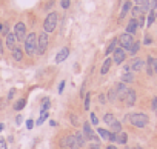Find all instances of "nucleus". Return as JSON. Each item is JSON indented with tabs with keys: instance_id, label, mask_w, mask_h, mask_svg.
Returning <instances> with one entry per match:
<instances>
[{
	"instance_id": "nucleus-1",
	"label": "nucleus",
	"mask_w": 157,
	"mask_h": 149,
	"mask_svg": "<svg viewBox=\"0 0 157 149\" xmlns=\"http://www.w3.org/2000/svg\"><path fill=\"white\" fill-rule=\"evenodd\" d=\"M126 118H128L129 123H131L132 126H136V128H145V126L148 125V121H149L148 115L143 114V112H134V114L128 115Z\"/></svg>"
},
{
	"instance_id": "nucleus-2",
	"label": "nucleus",
	"mask_w": 157,
	"mask_h": 149,
	"mask_svg": "<svg viewBox=\"0 0 157 149\" xmlns=\"http://www.w3.org/2000/svg\"><path fill=\"white\" fill-rule=\"evenodd\" d=\"M37 34L36 32H31V34H28L26 35V39H25V52L28 54V55H34L36 54V51H37Z\"/></svg>"
},
{
	"instance_id": "nucleus-3",
	"label": "nucleus",
	"mask_w": 157,
	"mask_h": 149,
	"mask_svg": "<svg viewBox=\"0 0 157 149\" xmlns=\"http://www.w3.org/2000/svg\"><path fill=\"white\" fill-rule=\"evenodd\" d=\"M57 20H59V17H57V14H56V13L48 14V16H46V19H45V22H43L45 32H52V31L56 29V26H57Z\"/></svg>"
},
{
	"instance_id": "nucleus-4",
	"label": "nucleus",
	"mask_w": 157,
	"mask_h": 149,
	"mask_svg": "<svg viewBox=\"0 0 157 149\" xmlns=\"http://www.w3.org/2000/svg\"><path fill=\"white\" fill-rule=\"evenodd\" d=\"M117 40H119V43H120V48H123L125 51H129V49H131V46H132V43L136 42V40H134V37H132L131 34H128V32H123Z\"/></svg>"
},
{
	"instance_id": "nucleus-5",
	"label": "nucleus",
	"mask_w": 157,
	"mask_h": 149,
	"mask_svg": "<svg viewBox=\"0 0 157 149\" xmlns=\"http://www.w3.org/2000/svg\"><path fill=\"white\" fill-rule=\"evenodd\" d=\"M46 48H48V32H42L37 39V51L36 52L39 55H42V54H45Z\"/></svg>"
},
{
	"instance_id": "nucleus-6",
	"label": "nucleus",
	"mask_w": 157,
	"mask_h": 149,
	"mask_svg": "<svg viewBox=\"0 0 157 149\" xmlns=\"http://www.w3.org/2000/svg\"><path fill=\"white\" fill-rule=\"evenodd\" d=\"M14 34H16V39H17L19 42H25V39H26V26H25L23 22H19V23L16 25Z\"/></svg>"
},
{
	"instance_id": "nucleus-7",
	"label": "nucleus",
	"mask_w": 157,
	"mask_h": 149,
	"mask_svg": "<svg viewBox=\"0 0 157 149\" xmlns=\"http://www.w3.org/2000/svg\"><path fill=\"white\" fill-rule=\"evenodd\" d=\"M62 147L63 149H78L77 141H75V137L74 135H66L62 140Z\"/></svg>"
},
{
	"instance_id": "nucleus-8",
	"label": "nucleus",
	"mask_w": 157,
	"mask_h": 149,
	"mask_svg": "<svg viewBox=\"0 0 157 149\" xmlns=\"http://www.w3.org/2000/svg\"><path fill=\"white\" fill-rule=\"evenodd\" d=\"M113 54H114V55H113V61H114L116 65H122V63L125 61V58H126V52H125L123 48H116V51H114Z\"/></svg>"
},
{
	"instance_id": "nucleus-9",
	"label": "nucleus",
	"mask_w": 157,
	"mask_h": 149,
	"mask_svg": "<svg viewBox=\"0 0 157 149\" xmlns=\"http://www.w3.org/2000/svg\"><path fill=\"white\" fill-rule=\"evenodd\" d=\"M83 135L86 137V140H93L94 143H97L99 141V138H97V135L94 134V131H93V128H91V125L86 121V123H83Z\"/></svg>"
},
{
	"instance_id": "nucleus-10",
	"label": "nucleus",
	"mask_w": 157,
	"mask_h": 149,
	"mask_svg": "<svg viewBox=\"0 0 157 149\" xmlns=\"http://www.w3.org/2000/svg\"><path fill=\"white\" fill-rule=\"evenodd\" d=\"M143 66H145V61H143L142 58H139V57L132 58L131 63H129V69H131L132 72H139V71H142Z\"/></svg>"
},
{
	"instance_id": "nucleus-11",
	"label": "nucleus",
	"mask_w": 157,
	"mask_h": 149,
	"mask_svg": "<svg viewBox=\"0 0 157 149\" xmlns=\"http://www.w3.org/2000/svg\"><path fill=\"white\" fill-rule=\"evenodd\" d=\"M123 100H125V103H126L128 106H134V105H136V100H137L136 91H134V89H128L126 94H125V97H123Z\"/></svg>"
},
{
	"instance_id": "nucleus-12",
	"label": "nucleus",
	"mask_w": 157,
	"mask_h": 149,
	"mask_svg": "<svg viewBox=\"0 0 157 149\" xmlns=\"http://www.w3.org/2000/svg\"><path fill=\"white\" fill-rule=\"evenodd\" d=\"M68 55H69V49H68V48H62V49L59 51V54L56 55V63L65 61V60L68 58Z\"/></svg>"
},
{
	"instance_id": "nucleus-13",
	"label": "nucleus",
	"mask_w": 157,
	"mask_h": 149,
	"mask_svg": "<svg viewBox=\"0 0 157 149\" xmlns=\"http://www.w3.org/2000/svg\"><path fill=\"white\" fill-rule=\"evenodd\" d=\"M114 88H116V91H117V97H119L120 100H123V97H125V94H126V91H128L126 85L122 82V83H117Z\"/></svg>"
},
{
	"instance_id": "nucleus-14",
	"label": "nucleus",
	"mask_w": 157,
	"mask_h": 149,
	"mask_svg": "<svg viewBox=\"0 0 157 149\" xmlns=\"http://www.w3.org/2000/svg\"><path fill=\"white\" fill-rule=\"evenodd\" d=\"M139 29V25H137V19H131L129 20V23L126 25V32L128 34H136V31Z\"/></svg>"
},
{
	"instance_id": "nucleus-15",
	"label": "nucleus",
	"mask_w": 157,
	"mask_h": 149,
	"mask_svg": "<svg viewBox=\"0 0 157 149\" xmlns=\"http://www.w3.org/2000/svg\"><path fill=\"white\" fill-rule=\"evenodd\" d=\"M16 43H17V39H16V34H13V32H10V34H6V46H8V49H14L16 48Z\"/></svg>"
},
{
	"instance_id": "nucleus-16",
	"label": "nucleus",
	"mask_w": 157,
	"mask_h": 149,
	"mask_svg": "<svg viewBox=\"0 0 157 149\" xmlns=\"http://www.w3.org/2000/svg\"><path fill=\"white\" fill-rule=\"evenodd\" d=\"M74 137H75V141H77L78 149L83 147V146L86 144V137L83 135V132H75V134H74Z\"/></svg>"
},
{
	"instance_id": "nucleus-17",
	"label": "nucleus",
	"mask_w": 157,
	"mask_h": 149,
	"mask_svg": "<svg viewBox=\"0 0 157 149\" xmlns=\"http://www.w3.org/2000/svg\"><path fill=\"white\" fill-rule=\"evenodd\" d=\"M131 9H132V3L129 2V0H126V2L123 3V6H122V11H120V16H119V17H120V19H123V17L131 11Z\"/></svg>"
},
{
	"instance_id": "nucleus-18",
	"label": "nucleus",
	"mask_w": 157,
	"mask_h": 149,
	"mask_svg": "<svg viewBox=\"0 0 157 149\" xmlns=\"http://www.w3.org/2000/svg\"><path fill=\"white\" fill-rule=\"evenodd\" d=\"M122 82H123V83H132V82H134V72H132V71H126V72H123Z\"/></svg>"
},
{
	"instance_id": "nucleus-19",
	"label": "nucleus",
	"mask_w": 157,
	"mask_h": 149,
	"mask_svg": "<svg viewBox=\"0 0 157 149\" xmlns=\"http://www.w3.org/2000/svg\"><path fill=\"white\" fill-rule=\"evenodd\" d=\"M11 52H13V58H14L16 61H20V60L23 58V49H22V48H17V46H16Z\"/></svg>"
},
{
	"instance_id": "nucleus-20",
	"label": "nucleus",
	"mask_w": 157,
	"mask_h": 149,
	"mask_svg": "<svg viewBox=\"0 0 157 149\" xmlns=\"http://www.w3.org/2000/svg\"><path fill=\"white\" fill-rule=\"evenodd\" d=\"M131 14H132V19H137V17H140V16H142V14H145V13H143L142 6L136 5V6H132V9H131Z\"/></svg>"
},
{
	"instance_id": "nucleus-21",
	"label": "nucleus",
	"mask_w": 157,
	"mask_h": 149,
	"mask_svg": "<svg viewBox=\"0 0 157 149\" xmlns=\"http://www.w3.org/2000/svg\"><path fill=\"white\" fill-rule=\"evenodd\" d=\"M111 63H113V58H106L105 61H103V65H102V69H100V74H106L108 71H109V68H111Z\"/></svg>"
},
{
	"instance_id": "nucleus-22",
	"label": "nucleus",
	"mask_w": 157,
	"mask_h": 149,
	"mask_svg": "<svg viewBox=\"0 0 157 149\" xmlns=\"http://www.w3.org/2000/svg\"><path fill=\"white\" fill-rule=\"evenodd\" d=\"M152 63H154V57H148V60H146V72H148V76H152L154 74Z\"/></svg>"
},
{
	"instance_id": "nucleus-23",
	"label": "nucleus",
	"mask_w": 157,
	"mask_h": 149,
	"mask_svg": "<svg viewBox=\"0 0 157 149\" xmlns=\"http://www.w3.org/2000/svg\"><path fill=\"white\" fill-rule=\"evenodd\" d=\"M109 126H111V132H117V134L122 132V123H120V121L116 120V121H113Z\"/></svg>"
},
{
	"instance_id": "nucleus-24",
	"label": "nucleus",
	"mask_w": 157,
	"mask_h": 149,
	"mask_svg": "<svg viewBox=\"0 0 157 149\" xmlns=\"http://www.w3.org/2000/svg\"><path fill=\"white\" fill-rule=\"evenodd\" d=\"M126 141H128L126 132H119V134H117V143H119V144H126Z\"/></svg>"
},
{
	"instance_id": "nucleus-25",
	"label": "nucleus",
	"mask_w": 157,
	"mask_h": 149,
	"mask_svg": "<svg viewBox=\"0 0 157 149\" xmlns=\"http://www.w3.org/2000/svg\"><path fill=\"white\" fill-rule=\"evenodd\" d=\"M154 20H155V11H149V13H148V19H146V23H145V25L149 28V26L154 23Z\"/></svg>"
},
{
	"instance_id": "nucleus-26",
	"label": "nucleus",
	"mask_w": 157,
	"mask_h": 149,
	"mask_svg": "<svg viewBox=\"0 0 157 149\" xmlns=\"http://www.w3.org/2000/svg\"><path fill=\"white\" fill-rule=\"evenodd\" d=\"M119 97H117V91H116V88H111L109 91H108V100L109 102H116Z\"/></svg>"
},
{
	"instance_id": "nucleus-27",
	"label": "nucleus",
	"mask_w": 157,
	"mask_h": 149,
	"mask_svg": "<svg viewBox=\"0 0 157 149\" xmlns=\"http://www.w3.org/2000/svg\"><path fill=\"white\" fill-rule=\"evenodd\" d=\"M25 105H26V100H25V99H20L19 102L14 103V109H16V111H22V109L25 108Z\"/></svg>"
},
{
	"instance_id": "nucleus-28",
	"label": "nucleus",
	"mask_w": 157,
	"mask_h": 149,
	"mask_svg": "<svg viewBox=\"0 0 157 149\" xmlns=\"http://www.w3.org/2000/svg\"><path fill=\"white\" fill-rule=\"evenodd\" d=\"M117 39H114V40H111V43L108 45V48H106V54H111V52H114L116 51V45H117Z\"/></svg>"
},
{
	"instance_id": "nucleus-29",
	"label": "nucleus",
	"mask_w": 157,
	"mask_h": 149,
	"mask_svg": "<svg viewBox=\"0 0 157 149\" xmlns=\"http://www.w3.org/2000/svg\"><path fill=\"white\" fill-rule=\"evenodd\" d=\"M49 105H51L49 99H45V100H43V103H42V109H40V114H45V112H48V109H49Z\"/></svg>"
},
{
	"instance_id": "nucleus-30",
	"label": "nucleus",
	"mask_w": 157,
	"mask_h": 149,
	"mask_svg": "<svg viewBox=\"0 0 157 149\" xmlns=\"http://www.w3.org/2000/svg\"><path fill=\"white\" fill-rule=\"evenodd\" d=\"M139 49H140V43H139V42H134V43H132V46H131V49H129V54H131V55H134V54H137V52H139Z\"/></svg>"
},
{
	"instance_id": "nucleus-31",
	"label": "nucleus",
	"mask_w": 157,
	"mask_h": 149,
	"mask_svg": "<svg viewBox=\"0 0 157 149\" xmlns=\"http://www.w3.org/2000/svg\"><path fill=\"white\" fill-rule=\"evenodd\" d=\"M97 134H99L102 138H105V140H108V137H109V131H106V129H103V128H99V129H97Z\"/></svg>"
},
{
	"instance_id": "nucleus-32",
	"label": "nucleus",
	"mask_w": 157,
	"mask_h": 149,
	"mask_svg": "<svg viewBox=\"0 0 157 149\" xmlns=\"http://www.w3.org/2000/svg\"><path fill=\"white\" fill-rule=\"evenodd\" d=\"M103 121H105L106 125H111L113 121H116V117H114L113 114H105V117H103Z\"/></svg>"
},
{
	"instance_id": "nucleus-33",
	"label": "nucleus",
	"mask_w": 157,
	"mask_h": 149,
	"mask_svg": "<svg viewBox=\"0 0 157 149\" xmlns=\"http://www.w3.org/2000/svg\"><path fill=\"white\" fill-rule=\"evenodd\" d=\"M137 25H139V28H143L145 26V14H142L140 17H137Z\"/></svg>"
},
{
	"instance_id": "nucleus-34",
	"label": "nucleus",
	"mask_w": 157,
	"mask_h": 149,
	"mask_svg": "<svg viewBox=\"0 0 157 149\" xmlns=\"http://www.w3.org/2000/svg\"><path fill=\"white\" fill-rule=\"evenodd\" d=\"M46 118H48V112H45V114H42V115H40V118L37 120V126H40V125H42V123H43V121H45Z\"/></svg>"
},
{
	"instance_id": "nucleus-35",
	"label": "nucleus",
	"mask_w": 157,
	"mask_h": 149,
	"mask_svg": "<svg viewBox=\"0 0 157 149\" xmlns=\"http://www.w3.org/2000/svg\"><path fill=\"white\" fill-rule=\"evenodd\" d=\"M90 100H91V94L88 92V94H86V97H85V109H86V111L90 109Z\"/></svg>"
},
{
	"instance_id": "nucleus-36",
	"label": "nucleus",
	"mask_w": 157,
	"mask_h": 149,
	"mask_svg": "<svg viewBox=\"0 0 157 149\" xmlns=\"http://www.w3.org/2000/svg\"><path fill=\"white\" fill-rule=\"evenodd\" d=\"M108 140H109V141H117V132H111V131H109Z\"/></svg>"
},
{
	"instance_id": "nucleus-37",
	"label": "nucleus",
	"mask_w": 157,
	"mask_h": 149,
	"mask_svg": "<svg viewBox=\"0 0 157 149\" xmlns=\"http://www.w3.org/2000/svg\"><path fill=\"white\" fill-rule=\"evenodd\" d=\"M69 3H71V0H62V2H60V5H62V8H63V9L69 8Z\"/></svg>"
},
{
	"instance_id": "nucleus-38",
	"label": "nucleus",
	"mask_w": 157,
	"mask_h": 149,
	"mask_svg": "<svg viewBox=\"0 0 157 149\" xmlns=\"http://www.w3.org/2000/svg\"><path fill=\"white\" fill-rule=\"evenodd\" d=\"M69 120H71V123H72V125H75V126L78 125V121H77V120H78V117H77V115H72V114H71V115H69Z\"/></svg>"
},
{
	"instance_id": "nucleus-39",
	"label": "nucleus",
	"mask_w": 157,
	"mask_h": 149,
	"mask_svg": "<svg viewBox=\"0 0 157 149\" xmlns=\"http://www.w3.org/2000/svg\"><path fill=\"white\" fill-rule=\"evenodd\" d=\"M151 43H152V39L146 34V35H145V39H143V45H151Z\"/></svg>"
},
{
	"instance_id": "nucleus-40",
	"label": "nucleus",
	"mask_w": 157,
	"mask_h": 149,
	"mask_svg": "<svg viewBox=\"0 0 157 149\" xmlns=\"http://www.w3.org/2000/svg\"><path fill=\"white\" fill-rule=\"evenodd\" d=\"M91 123L93 125H99V118H97L96 114H91Z\"/></svg>"
},
{
	"instance_id": "nucleus-41",
	"label": "nucleus",
	"mask_w": 157,
	"mask_h": 149,
	"mask_svg": "<svg viewBox=\"0 0 157 149\" xmlns=\"http://www.w3.org/2000/svg\"><path fill=\"white\" fill-rule=\"evenodd\" d=\"M33 126H34V120H26V128L33 129Z\"/></svg>"
},
{
	"instance_id": "nucleus-42",
	"label": "nucleus",
	"mask_w": 157,
	"mask_h": 149,
	"mask_svg": "<svg viewBox=\"0 0 157 149\" xmlns=\"http://www.w3.org/2000/svg\"><path fill=\"white\" fill-rule=\"evenodd\" d=\"M0 149H6V141L3 138H0Z\"/></svg>"
},
{
	"instance_id": "nucleus-43",
	"label": "nucleus",
	"mask_w": 157,
	"mask_h": 149,
	"mask_svg": "<svg viewBox=\"0 0 157 149\" xmlns=\"http://www.w3.org/2000/svg\"><path fill=\"white\" fill-rule=\"evenodd\" d=\"M63 89H65V82H60V85H59V94H62Z\"/></svg>"
},
{
	"instance_id": "nucleus-44",
	"label": "nucleus",
	"mask_w": 157,
	"mask_h": 149,
	"mask_svg": "<svg viewBox=\"0 0 157 149\" xmlns=\"http://www.w3.org/2000/svg\"><path fill=\"white\" fill-rule=\"evenodd\" d=\"M14 94H16V89H11V91L8 92V99H10V100H13V97H14Z\"/></svg>"
},
{
	"instance_id": "nucleus-45",
	"label": "nucleus",
	"mask_w": 157,
	"mask_h": 149,
	"mask_svg": "<svg viewBox=\"0 0 157 149\" xmlns=\"http://www.w3.org/2000/svg\"><path fill=\"white\" fill-rule=\"evenodd\" d=\"M155 109H157V97L152 99V111H155Z\"/></svg>"
},
{
	"instance_id": "nucleus-46",
	"label": "nucleus",
	"mask_w": 157,
	"mask_h": 149,
	"mask_svg": "<svg viewBox=\"0 0 157 149\" xmlns=\"http://www.w3.org/2000/svg\"><path fill=\"white\" fill-rule=\"evenodd\" d=\"M90 149H100V144H99V143H93V144L90 146Z\"/></svg>"
},
{
	"instance_id": "nucleus-47",
	"label": "nucleus",
	"mask_w": 157,
	"mask_h": 149,
	"mask_svg": "<svg viewBox=\"0 0 157 149\" xmlns=\"http://www.w3.org/2000/svg\"><path fill=\"white\" fill-rule=\"evenodd\" d=\"M152 68H154V74H157V58H154V63H152Z\"/></svg>"
},
{
	"instance_id": "nucleus-48",
	"label": "nucleus",
	"mask_w": 157,
	"mask_h": 149,
	"mask_svg": "<svg viewBox=\"0 0 157 149\" xmlns=\"http://www.w3.org/2000/svg\"><path fill=\"white\" fill-rule=\"evenodd\" d=\"M134 2H136V5L142 6V5H143V2H145V0H134Z\"/></svg>"
},
{
	"instance_id": "nucleus-49",
	"label": "nucleus",
	"mask_w": 157,
	"mask_h": 149,
	"mask_svg": "<svg viewBox=\"0 0 157 149\" xmlns=\"http://www.w3.org/2000/svg\"><path fill=\"white\" fill-rule=\"evenodd\" d=\"M99 100H100V103H105V95H103V94H102V95H100V97H99Z\"/></svg>"
},
{
	"instance_id": "nucleus-50",
	"label": "nucleus",
	"mask_w": 157,
	"mask_h": 149,
	"mask_svg": "<svg viewBox=\"0 0 157 149\" xmlns=\"http://www.w3.org/2000/svg\"><path fill=\"white\" fill-rule=\"evenodd\" d=\"M20 123H22V117L19 115V117H17V125H20Z\"/></svg>"
},
{
	"instance_id": "nucleus-51",
	"label": "nucleus",
	"mask_w": 157,
	"mask_h": 149,
	"mask_svg": "<svg viewBox=\"0 0 157 149\" xmlns=\"http://www.w3.org/2000/svg\"><path fill=\"white\" fill-rule=\"evenodd\" d=\"M106 149H117V147H116V146H111V144H109V146H108Z\"/></svg>"
},
{
	"instance_id": "nucleus-52",
	"label": "nucleus",
	"mask_w": 157,
	"mask_h": 149,
	"mask_svg": "<svg viewBox=\"0 0 157 149\" xmlns=\"http://www.w3.org/2000/svg\"><path fill=\"white\" fill-rule=\"evenodd\" d=\"M132 149H143V147H142V146H134Z\"/></svg>"
},
{
	"instance_id": "nucleus-53",
	"label": "nucleus",
	"mask_w": 157,
	"mask_h": 149,
	"mask_svg": "<svg viewBox=\"0 0 157 149\" xmlns=\"http://www.w3.org/2000/svg\"><path fill=\"white\" fill-rule=\"evenodd\" d=\"M3 128H5V126H3V125H0V131H2V129H3Z\"/></svg>"
},
{
	"instance_id": "nucleus-54",
	"label": "nucleus",
	"mask_w": 157,
	"mask_h": 149,
	"mask_svg": "<svg viewBox=\"0 0 157 149\" xmlns=\"http://www.w3.org/2000/svg\"><path fill=\"white\" fill-rule=\"evenodd\" d=\"M125 149H132V147H125Z\"/></svg>"
},
{
	"instance_id": "nucleus-55",
	"label": "nucleus",
	"mask_w": 157,
	"mask_h": 149,
	"mask_svg": "<svg viewBox=\"0 0 157 149\" xmlns=\"http://www.w3.org/2000/svg\"><path fill=\"white\" fill-rule=\"evenodd\" d=\"M155 19H157V11H155Z\"/></svg>"
},
{
	"instance_id": "nucleus-56",
	"label": "nucleus",
	"mask_w": 157,
	"mask_h": 149,
	"mask_svg": "<svg viewBox=\"0 0 157 149\" xmlns=\"http://www.w3.org/2000/svg\"><path fill=\"white\" fill-rule=\"evenodd\" d=\"M0 31H2V25H0Z\"/></svg>"
},
{
	"instance_id": "nucleus-57",
	"label": "nucleus",
	"mask_w": 157,
	"mask_h": 149,
	"mask_svg": "<svg viewBox=\"0 0 157 149\" xmlns=\"http://www.w3.org/2000/svg\"><path fill=\"white\" fill-rule=\"evenodd\" d=\"M155 114H157V109H155Z\"/></svg>"
}]
</instances>
